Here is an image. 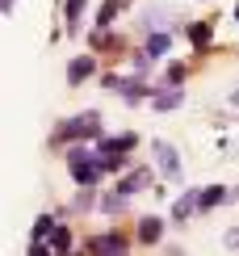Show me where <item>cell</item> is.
Instances as JSON below:
<instances>
[{
  "instance_id": "4",
  "label": "cell",
  "mask_w": 239,
  "mask_h": 256,
  "mask_svg": "<svg viewBox=\"0 0 239 256\" xmlns=\"http://www.w3.org/2000/svg\"><path fill=\"white\" fill-rule=\"evenodd\" d=\"M92 68H96V59H92V55L72 59V68H68V84H84V80L92 76Z\"/></svg>"
},
{
  "instance_id": "7",
  "label": "cell",
  "mask_w": 239,
  "mask_h": 256,
  "mask_svg": "<svg viewBox=\"0 0 239 256\" xmlns=\"http://www.w3.org/2000/svg\"><path fill=\"white\" fill-rule=\"evenodd\" d=\"M193 210H198V189H193V194H184L176 206H172V218H176V222H184V218L193 214Z\"/></svg>"
},
{
  "instance_id": "9",
  "label": "cell",
  "mask_w": 239,
  "mask_h": 256,
  "mask_svg": "<svg viewBox=\"0 0 239 256\" xmlns=\"http://www.w3.org/2000/svg\"><path fill=\"white\" fill-rule=\"evenodd\" d=\"M151 105H156V110H176V105H180V88H164Z\"/></svg>"
},
{
  "instance_id": "5",
  "label": "cell",
  "mask_w": 239,
  "mask_h": 256,
  "mask_svg": "<svg viewBox=\"0 0 239 256\" xmlns=\"http://www.w3.org/2000/svg\"><path fill=\"white\" fill-rule=\"evenodd\" d=\"M222 198H226V189H222V185H206V189H198V210H210V206H218Z\"/></svg>"
},
{
  "instance_id": "10",
  "label": "cell",
  "mask_w": 239,
  "mask_h": 256,
  "mask_svg": "<svg viewBox=\"0 0 239 256\" xmlns=\"http://www.w3.org/2000/svg\"><path fill=\"white\" fill-rule=\"evenodd\" d=\"M168 46H172V38H168V34H151V38H147V55H151V59L164 55Z\"/></svg>"
},
{
  "instance_id": "16",
  "label": "cell",
  "mask_w": 239,
  "mask_h": 256,
  "mask_svg": "<svg viewBox=\"0 0 239 256\" xmlns=\"http://www.w3.org/2000/svg\"><path fill=\"white\" fill-rule=\"evenodd\" d=\"M80 8H84V0H68V4H63V13H68V21H76V17H80Z\"/></svg>"
},
{
  "instance_id": "12",
  "label": "cell",
  "mask_w": 239,
  "mask_h": 256,
  "mask_svg": "<svg viewBox=\"0 0 239 256\" xmlns=\"http://www.w3.org/2000/svg\"><path fill=\"white\" fill-rule=\"evenodd\" d=\"M68 248H72V231H63V227L50 231V252H68Z\"/></svg>"
},
{
  "instance_id": "3",
  "label": "cell",
  "mask_w": 239,
  "mask_h": 256,
  "mask_svg": "<svg viewBox=\"0 0 239 256\" xmlns=\"http://www.w3.org/2000/svg\"><path fill=\"white\" fill-rule=\"evenodd\" d=\"M156 160H160V172H164L168 180H180V160H176V147L156 143Z\"/></svg>"
},
{
  "instance_id": "17",
  "label": "cell",
  "mask_w": 239,
  "mask_h": 256,
  "mask_svg": "<svg viewBox=\"0 0 239 256\" xmlns=\"http://www.w3.org/2000/svg\"><path fill=\"white\" fill-rule=\"evenodd\" d=\"M226 244H231V248H239V231H231V236H226Z\"/></svg>"
},
{
  "instance_id": "18",
  "label": "cell",
  "mask_w": 239,
  "mask_h": 256,
  "mask_svg": "<svg viewBox=\"0 0 239 256\" xmlns=\"http://www.w3.org/2000/svg\"><path fill=\"white\" fill-rule=\"evenodd\" d=\"M235 21H239V4H235Z\"/></svg>"
},
{
  "instance_id": "2",
  "label": "cell",
  "mask_w": 239,
  "mask_h": 256,
  "mask_svg": "<svg viewBox=\"0 0 239 256\" xmlns=\"http://www.w3.org/2000/svg\"><path fill=\"white\" fill-rule=\"evenodd\" d=\"M134 143H138L134 134H114V138L101 134V138H96V156H126Z\"/></svg>"
},
{
  "instance_id": "11",
  "label": "cell",
  "mask_w": 239,
  "mask_h": 256,
  "mask_svg": "<svg viewBox=\"0 0 239 256\" xmlns=\"http://www.w3.org/2000/svg\"><path fill=\"white\" fill-rule=\"evenodd\" d=\"M147 185V172H130L126 180H122V185H118V189H122V194L130 198V194H138V189H143Z\"/></svg>"
},
{
  "instance_id": "13",
  "label": "cell",
  "mask_w": 239,
  "mask_h": 256,
  "mask_svg": "<svg viewBox=\"0 0 239 256\" xmlns=\"http://www.w3.org/2000/svg\"><path fill=\"white\" fill-rule=\"evenodd\" d=\"M50 231H55V218H50V214H42V218L34 222V244H42V240L50 236Z\"/></svg>"
},
{
  "instance_id": "19",
  "label": "cell",
  "mask_w": 239,
  "mask_h": 256,
  "mask_svg": "<svg viewBox=\"0 0 239 256\" xmlns=\"http://www.w3.org/2000/svg\"><path fill=\"white\" fill-rule=\"evenodd\" d=\"M235 198H239V189H235Z\"/></svg>"
},
{
  "instance_id": "6",
  "label": "cell",
  "mask_w": 239,
  "mask_h": 256,
  "mask_svg": "<svg viewBox=\"0 0 239 256\" xmlns=\"http://www.w3.org/2000/svg\"><path fill=\"white\" fill-rule=\"evenodd\" d=\"M160 236H164V222H160V218H143V222H138V240H143V244H156Z\"/></svg>"
},
{
  "instance_id": "8",
  "label": "cell",
  "mask_w": 239,
  "mask_h": 256,
  "mask_svg": "<svg viewBox=\"0 0 239 256\" xmlns=\"http://www.w3.org/2000/svg\"><path fill=\"white\" fill-rule=\"evenodd\" d=\"M88 248H92V252H122V248H126V240H118V236H101V240H92Z\"/></svg>"
},
{
  "instance_id": "15",
  "label": "cell",
  "mask_w": 239,
  "mask_h": 256,
  "mask_svg": "<svg viewBox=\"0 0 239 256\" xmlns=\"http://www.w3.org/2000/svg\"><path fill=\"white\" fill-rule=\"evenodd\" d=\"M189 38L198 42V46H206V42H210V26H189Z\"/></svg>"
},
{
  "instance_id": "1",
  "label": "cell",
  "mask_w": 239,
  "mask_h": 256,
  "mask_svg": "<svg viewBox=\"0 0 239 256\" xmlns=\"http://www.w3.org/2000/svg\"><path fill=\"white\" fill-rule=\"evenodd\" d=\"M101 114L96 110H88V114H80V118H68L63 122V134L68 138H101Z\"/></svg>"
},
{
  "instance_id": "14",
  "label": "cell",
  "mask_w": 239,
  "mask_h": 256,
  "mask_svg": "<svg viewBox=\"0 0 239 256\" xmlns=\"http://www.w3.org/2000/svg\"><path fill=\"white\" fill-rule=\"evenodd\" d=\"M118 13H122V4H118V0H110V4L101 8V17H96V21H101V26H110V21H114Z\"/></svg>"
}]
</instances>
